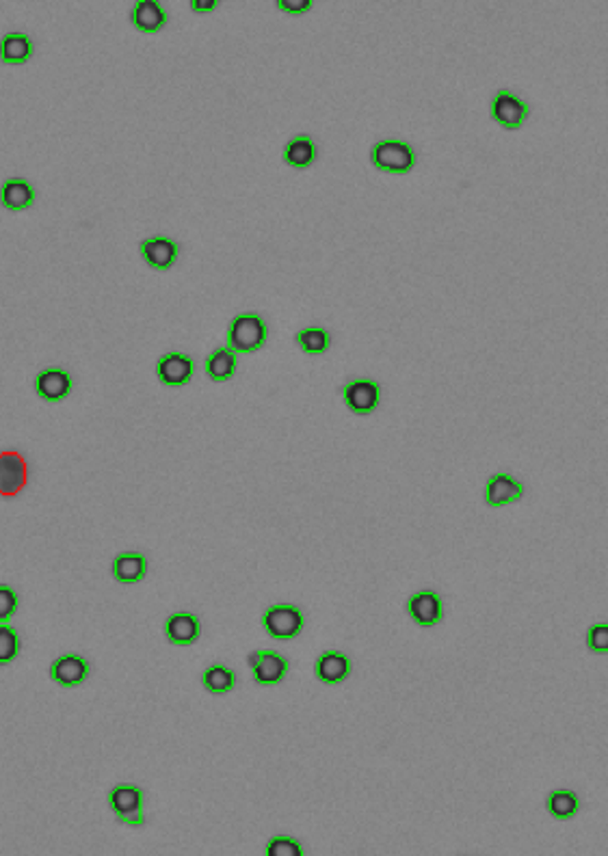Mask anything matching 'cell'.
<instances>
[{
    "instance_id": "obj_1",
    "label": "cell",
    "mask_w": 608,
    "mask_h": 856,
    "mask_svg": "<svg viewBox=\"0 0 608 856\" xmlns=\"http://www.w3.org/2000/svg\"><path fill=\"white\" fill-rule=\"evenodd\" d=\"M269 338V327L260 314L255 312H243L232 318L230 327H227L225 342L227 348L236 353V355H247V353L260 351L266 344Z\"/></svg>"
},
{
    "instance_id": "obj_2",
    "label": "cell",
    "mask_w": 608,
    "mask_h": 856,
    "mask_svg": "<svg viewBox=\"0 0 608 856\" xmlns=\"http://www.w3.org/2000/svg\"><path fill=\"white\" fill-rule=\"evenodd\" d=\"M371 163L385 174L405 175L416 167V150L401 139H382L371 147Z\"/></svg>"
},
{
    "instance_id": "obj_3",
    "label": "cell",
    "mask_w": 608,
    "mask_h": 856,
    "mask_svg": "<svg viewBox=\"0 0 608 856\" xmlns=\"http://www.w3.org/2000/svg\"><path fill=\"white\" fill-rule=\"evenodd\" d=\"M106 802L122 824L144 826V790L133 783H119L106 796Z\"/></svg>"
},
{
    "instance_id": "obj_4",
    "label": "cell",
    "mask_w": 608,
    "mask_h": 856,
    "mask_svg": "<svg viewBox=\"0 0 608 856\" xmlns=\"http://www.w3.org/2000/svg\"><path fill=\"white\" fill-rule=\"evenodd\" d=\"M263 627L275 641H293L304 630V612L293 603H275L263 614Z\"/></svg>"
},
{
    "instance_id": "obj_5",
    "label": "cell",
    "mask_w": 608,
    "mask_h": 856,
    "mask_svg": "<svg viewBox=\"0 0 608 856\" xmlns=\"http://www.w3.org/2000/svg\"><path fill=\"white\" fill-rule=\"evenodd\" d=\"M490 115L504 130H520L526 124L528 115H531V108H528L524 100L511 94L509 89H500L492 98Z\"/></svg>"
},
{
    "instance_id": "obj_6",
    "label": "cell",
    "mask_w": 608,
    "mask_h": 856,
    "mask_svg": "<svg viewBox=\"0 0 608 856\" xmlns=\"http://www.w3.org/2000/svg\"><path fill=\"white\" fill-rule=\"evenodd\" d=\"M247 662H249V669H252L254 682L258 683V686H264V688L266 686H277V683H282L288 675V669H291L288 660L277 652H273V649H264V652H254L247 658Z\"/></svg>"
},
{
    "instance_id": "obj_7",
    "label": "cell",
    "mask_w": 608,
    "mask_h": 856,
    "mask_svg": "<svg viewBox=\"0 0 608 856\" xmlns=\"http://www.w3.org/2000/svg\"><path fill=\"white\" fill-rule=\"evenodd\" d=\"M343 401L355 415H371L382 403V387L373 379H351L343 387Z\"/></svg>"
},
{
    "instance_id": "obj_8",
    "label": "cell",
    "mask_w": 608,
    "mask_h": 856,
    "mask_svg": "<svg viewBox=\"0 0 608 856\" xmlns=\"http://www.w3.org/2000/svg\"><path fill=\"white\" fill-rule=\"evenodd\" d=\"M193 374H195V363H193V359L186 353H164L156 362L158 381L167 387H182L191 383Z\"/></svg>"
},
{
    "instance_id": "obj_9",
    "label": "cell",
    "mask_w": 608,
    "mask_h": 856,
    "mask_svg": "<svg viewBox=\"0 0 608 856\" xmlns=\"http://www.w3.org/2000/svg\"><path fill=\"white\" fill-rule=\"evenodd\" d=\"M89 672V662L78 653H64L50 664V677L61 688H78L87 682Z\"/></svg>"
},
{
    "instance_id": "obj_10",
    "label": "cell",
    "mask_w": 608,
    "mask_h": 856,
    "mask_svg": "<svg viewBox=\"0 0 608 856\" xmlns=\"http://www.w3.org/2000/svg\"><path fill=\"white\" fill-rule=\"evenodd\" d=\"M407 612L420 627H434L444 619V603L434 591H418L407 599Z\"/></svg>"
},
{
    "instance_id": "obj_11",
    "label": "cell",
    "mask_w": 608,
    "mask_h": 856,
    "mask_svg": "<svg viewBox=\"0 0 608 856\" xmlns=\"http://www.w3.org/2000/svg\"><path fill=\"white\" fill-rule=\"evenodd\" d=\"M28 467L18 453H0V495L11 498L26 487Z\"/></svg>"
},
{
    "instance_id": "obj_12",
    "label": "cell",
    "mask_w": 608,
    "mask_h": 856,
    "mask_svg": "<svg viewBox=\"0 0 608 856\" xmlns=\"http://www.w3.org/2000/svg\"><path fill=\"white\" fill-rule=\"evenodd\" d=\"M522 495H524V484L518 478L511 476V473H493L485 484V504L492 506V509L513 504V502L522 500Z\"/></svg>"
},
{
    "instance_id": "obj_13",
    "label": "cell",
    "mask_w": 608,
    "mask_h": 856,
    "mask_svg": "<svg viewBox=\"0 0 608 856\" xmlns=\"http://www.w3.org/2000/svg\"><path fill=\"white\" fill-rule=\"evenodd\" d=\"M74 381L64 368H45L35 376V393L45 403H61L70 396Z\"/></svg>"
},
{
    "instance_id": "obj_14",
    "label": "cell",
    "mask_w": 608,
    "mask_h": 856,
    "mask_svg": "<svg viewBox=\"0 0 608 856\" xmlns=\"http://www.w3.org/2000/svg\"><path fill=\"white\" fill-rule=\"evenodd\" d=\"M141 255H144L145 264L154 271H169L175 262H178V243L167 236H152L141 241L139 244Z\"/></svg>"
},
{
    "instance_id": "obj_15",
    "label": "cell",
    "mask_w": 608,
    "mask_h": 856,
    "mask_svg": "<svg viewBox=\"0 0 608 856\" xmlns=\"http://www.w3.org/2000/svg\"><path fill=\"white\" fill-rule=\"evenodd\" d=\"M164 636L175 647H191L202 636L200 619L193 612H174L164 621Z\"/></svg>"
},
{
    "instance_id": "obj_16",
    "label": "cell",
    "mask_w": 608,
    "mask_h": 856,
    "mask_svg": "<svg viewBox=\"0 0 608 856\" xmlns=\"http://www.w3.org/2000/svg\"><path fill=\"white\" fill-rule=\"evenodd\" d=\"M314 675L325 686H338L351 675V660L340 652H325L318 655Z\"/></svg>"
},
{
    "instance_id": "obj_17",
    "label": "cell",
    "mask_w": 608,
    "mask_h": 856,
    "mask_svg": "<svg viewBox=\"0 0 608 856\" xmlns=\"http://www.w3.org/2000/svg\"><path fill=\"white\" fill-rule=\"evenodd\" d=\"M130 22L141 33H158L167 25V11L158 0H136L130 9Z\"/></svg>"
},
{
    "instance_id": "obj_18",
    "label": "cell",
    "mask_w": 608,
    "mask_h": 856,
    "mask_svg": "<svg viewBox=\"0 0 608 856\" xmlns=\"http://www.w3.org/2000/svg\"><path fill=\"white\" fill-rule=\"evenodd\" d=\"M111 573L119 584H139L147 575V558L141 552L117 553L111 564Z\"/></svg>"
},
{
    "instance_id": "obj_19",
    "label": "cell",
    "mask_w": 608,
    "mask_h": 856,
    "mask_svg": "<svg viewBox=\"0 0 608 856\" xmlns=\"http://www.w3.org/2000/svg\"><path fill=\"white\" fill-rule=\"evenodd\" d=\"M0 204L11 213H22L35 204V188L25 178H9L0 186Z\"/></svg>"
},
{
    "instance_id": "obj_20",
    "label": "cell",
    "mask_w": 608,
    "mask_h": 856,
    "mask_svg": "<svg viewBox=\"0 0 608 856\" xmlns=\"http://www.w3.org/2000/svg\"><path fill=\"white\" fill-rule=\"evenodd\" d=\"M316 156H318V147H316V143L312 141L310 134L293 136V139L286 143V147H284V152H282L284 163H286L288 167H293V169H308V167H312V164H314V161H316Z\"/></svg>"
},
{
    "instance_id": "obj_21",
    "label": "cell",
    "mask_w": 608,
    "mask_h": 856,
    "mask_svg": "<svg viewBox=\"0 0 608 856\" xmlns=\"http://www.w3.org/2000/svg\"><path fill=\"white\" fill-rule=\"evenodd\" d=\"M236 368H238V355L227 346L214 348L206 359V374L210 381H214V383H225V381H230L232 376L236 374Z\"/></svg>"
},
{
    "instance_id": "obj_22",
    "label": "cell",
    "mask_w": 608,
    "mask_h": 856,
    "mask_svg": "<svg viewBox=\"0 0 608 856\" xmlns=\"http://www.w3.org/2000/svg\"><path fill=\"white\" fill-rule=\"evenodd\" d=\"M33 56V42L26 33L11 31L0 39V59L7 65H25Z\"/></svg>"
},
{
    "instance_id": "obj_23",
    "label": "cell",
    "mask_w": 608,
    "mask_h": 856,
    "mask_svg": "<svg viewBox=\"0 0 608 856\" xmlns=\"http://www.w3.org/2000/svg\"><path fill=\"white\" fill-rule=\"evenodd\" d=\"M294 342L305 355H323L332 346V335L323 327H305L294 335Z\"/></svg>"
},
{
    "instance_id": "obj_24",
    "label": "cell",
    "mask_w": 608,
    "mask_h": 856,
    "mask_svg": "<svg viewBox=\"0 0 608 856\" xmlns=\"http://www.w3.org/2000/svg\"><path fill=\"white\" fill-rule=\"evenodd\" d=\"M202 683L210 694H227L236 686V675L224 664H213L204 671Z\"/></svg>"
},
{
    "instance_id": "obj_25",
    "label": "cell",
    "mask_w": 608,
    "mask_h": 856,
    "mask_svg": "<svg viewBox=\"0 0 608 856\" xmlns=\"http://www.w3.org/2000/svg\"><path fill=\"white\" fill-rule=\"evenodd\" d=\"M545 809L556 820H572L581 809V801L570 790H556L545 801Z\"/></svg>"
},
{
    "instance_id": "obj_26",
    "label": "cell",
    "mask_w": 608,
    "mask_h": 856,
    "mask_svg": "<svg viewBox=\"0 0 608 856\" xmlns=\"http://www.w3.org/2000/svg\"><path fill=\"white\" fill-rule=\"evenodd\" d=\"M20 636L18 630L9 623H0V666H7L18 658Z\"/></svg>"
},
{
    "instance_id": "obj_27",
    "label": "cell",
    "mask_w": 608,
    "mask_h": 856,
    "mask_svg": "<svg viewBox=\"0 0 608 856\" xmlns=\"http://www.w3.org/2000/svg\"><path fill=\"white\" fill-rule=\"evenodd\" d=\"M266 856H301L304 854V848L297 839L286 837V835H277L271 837L269 843L264 848Z\"/></svg>"
},
{
    "instance_id": "obj_28",
    "label": "cell",
    "mask_w": 608,
    "mask_h": 856,
    "mask_svg": "<svg viewBox=\"0 0 608 856\" xmlns=\"http://www.w3.org/2000/svg\"><path fill=\"white\" fill-rule=\"evenodd\" d=\"M18 592L11 589L9 584H0V623H9L15 612H18Z\"/></svg>"
},
{
    "instance_id": "obj_29",
    "label": "cell",
    "mask_w": 608,
    "mask_h": 856,
    "mask_svg": "<svg viewBox=\"0 0 608 856\" xmlns=\"http://www.w3.org/2000/svg\"><path fill=\"white\" fill-rule=\"evenodd\" d=\"M587 647L593 653H606L608 652V625L595 623V625L589 627Z\"/></svg>"
},
{
    "instance_id": "obj_30",
    "label": "cell",
    "mask_w": 608,
    "mask_h": 856,
    "mask_svg": "<svg viewBox=\"0 0 608 856\" xmlns=\"http://www.w3.org/2000/svg\"><path fill=\"white\" fill-rule=\"evenodd\" d=\"M277 9L284 11V14H291V15H304V14H308V11L312 9V0H277Z\"/></svg>"
},
{
    "instance_id": "obj_31",
    "label": "cell",
    "mask_w": 608,
    "mask_h": 856,
    "mask_svg": "<svg viewBox=\"0 0 608 856\" xmlns=\"http://www.w3.org/2000/svg\"><path fill=\"white\" fill-rule=\"evenodd\" d=\"M217 0H191V9L195 14H210V11L217 9Z\"/></svg>"
}]
</instances>
